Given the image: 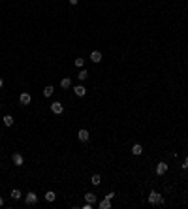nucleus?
I'll return each instance as SVG.
<instances>
[{
  "mask_svg": "<svg viewBox=\"0 0 188 209\" xmlns=\"http://www.w3.org/2000/svg\"><path fill=\"white\" fill-rule=\"evenodd\" d=\"M149 204H152V205H164V196L152 190V192L149 194Z\"/></svg>",
  "mask_w": 188,
  "mask_h": 209,
  "instance_id": "f257e3e1",
  "label": "nucleus"
},
{
  "mask_svg": "<svg viewBox=\"0 0 188 209\" xmlns=\"http://www.w3.org/2000/svg\"><path fill=\"white\" fill-rule=\"evenodd\" d=\"M30 100H32V96L28 92H21V96H19V104L21 106H28Z\"/></svg>",
  "mask_w": 188,
  "mask_h": 209,
  "instance_id": "f03ea898",
  "label": "nucleus"
},
{
  "mask_svg": "<svg viewBox=\"0 0 188 209\" xmlns=\"http://www.w3.org/2000/svg\"><path fill=\"white\" fill-rule=\"evenodd\" d=\"M36 201H38L36 192H28V194L25 196V204H26V205H32V204H36Z\"/></svg>",
  "mask_w": 188,
  "mask_h": 209,
  "instance_id": "7ed1b4c3",
  "label": "nucleus"
},
{
  "mask_svg": "<svg viewBox=\"0 0 188 209\" xmlns=\"http://www.w3.org/2000/svg\"><path fill=\"white\" fill-rule=\"evenodd\" d=\"M51 111H53L55 115H60L62 111H64V106H62L60 102H53V104H51Z\"/></svg>",
  "mask_w": 188,
  "mask_h": 209,
  "instance_id": "20e7f679",
  "label": "nucleus"
},
{
  "mask_svg": "<svg viewBox=\"0 0 188 209\" xmlns=\"http://www.w3.org/2000/svg\"><path fill=\"white\" fill-rule=\"evenodd\" d=\"M11 160H13V164L15 166H23V162H25V158L19 155V153H13L11 155Z\"/></svg>",
  "mask_w": 188,
  "mask_h": 209,
  "instance_id": "39448f33",
  "label": "nucleus"
},
{
  "mask_svg": "<svg viewBox=\"0 0 188 209\" xmlns=\"http://www.w3.org/2000/svg\"><path fill=\"white\" fill-rule=\"evenodd\" d=\"M166 171H168V164H166V162H158L156 164V173H158V175H164Z\"/></svg>",
  "mask_w": 188,
  "mask_h": 209,
  "instance_id": "423d86ee",
  "label": "nucleus"
},
{
  "mask_svg": "<svg viewBox=\"0 0 188 209\" xmlns=\"http://www.w3.org/2000/svg\"><path fill=\"white\" fill-rule=\"evenodd\" d=\"M73 94L81 98V96H85V94H87V89L83 87V85H77V87H73Z\"/></svg>",
  "mask_w": 188,
  "mask_h": 209,
  "instance_id": "0eeeda50",
  "label": "nucleus"
},
{
  "mask_svg": "<svg viewBox=\"0 0 188 209\" xmlns=\"http://www.w3.org/2000/svg\"><path fill=\"white\" fill-rule=\"evenodd\" d=\"M77 138H79V141H88V130H85V128H81L79 130V134H77Z\"/></svg>",
  "mask_w": 188,
  "mask_h": 209,
  "instance_id": "6e6552de",
  "label": "nucleus"
},
{
  "mask_svg": "<svg viewBox=\"0 0 188 209\" xmlns=\"http://www.w3.org/2000/svg\"><path fill=\"white\" fill-rule=\"evenodd\" d=\"M90 60H92L94 64H96V62H102V53L100 51H92V53H90Z\"/></svg>",
  "mask_w": 188,
  "mask_h": 209,
  "instance_id": "1a4fd4ad",
  "label": "nucleus"
},
{
  "mask_svg": "<svg viewBox=\"0 0 188 209\" xmlns=\"http://www.w3.org/2000/svg\"><path fill=\"white\" fill-rule=\"evenodd\" d=\"M98 207H100V209H111V200H109V198H103L100 204H98Z\"/></svg>",
  "mask_w": 188,
  "mask_h": 209,
  "instance_id": "9d476101",
  "label": "nucleus"
},
{
  "mask_svg": "<svg viewBox=\"0 0 188 209\" xmlns=\"http://www.w3.org/2000/svg\"><path fill=\"white\" fill-rule=\"evenodd\" d=\"M43 198H45V201H55V200H57V194H55L53 190H47Z\"/></svg>",
  "mask_w": 188,
  "mask_h": 209,
  "instance_id": "9b49d317",
  "label": "nucleus"
},
{
  "mask_svg": "<svg viewBox=\"0 0 188 209\" xmlns=\"http://www.w3.org/2000/svg\"><path fill=\"white\" fill-rule=\"evenodd\" d=\"M141 153H143V147H141V145H139V143H136L134 147H132V155L139 156V155H141Z\"/></svg>",
  "mask_w": 188,
  "mask_h": 209,
  "instance_id": "f8f14e48",
  "label": "nucleus"
},
{
  "mask_svg": "<svg viewBox=\"0 0 188 209\" xmlns=\"http://www.w3.org/2000/svg\"><path fill=\"white\" fill-rule=\"evenodd\" d=\"M90 183H92L94 186H98V185L102 183V177H100V173H94V175H92V179H90Z\"/></svg>",
  "mask_w": 188,
  "mask_h": 209,
  "instance_id": "ddd939ff",
  "label": "nucleus"
},
{
  "mask_svg": "<svg viewBox=\"0 0 188 209\" xmlns=\"http://www.w3.org/2000/svg\"><path fill=\"white\" fill-rule=\"evenodd\" d=\"M60 87H62V89H70V87H72V79H70V77H64V79L60 81Z\"/></svg>",
  "mask_w": 188,
  "mask_h": 209,
  "instance_id": "4468645a",
  "label": "nucleus"
},
{
  "mask_svg": "<svg viewBox=\"0 0 188 209\" xmlns=\"http://www.w3.org/2000/svg\"><path fill=\"white\" fill-rule=\"evenodd\" d=\"M85 200L88 201V204H92V205L96 204V196H94L92 192H87V194H85Z\"/></svg>",
  "mask_w": 188,
  "mask_h": 209,
  "instance_id": "2eb2a0df",
  "label": "nucleus"
},
{
  "mask_svg": "<svg viewBox=\"0 0 188 209\" xmlns=\"http://www.w3.org/2000/svg\"><path fill=\"white\" fill-rule=\"evenodd\" d=\"M53 92H55V89H53L51 85L43 89V96H45V98H49V96H53Z\"/></svg>",
  "mask_w": 188,
  "mask_h": 209,
  "instance_id": "dca6fc26",
  "label": "nucleus"
},
{
  "mask_svg": "<svg viewBox=\"0 0 188 209\" xmlns=\"http://www.w3.org/2000/svg\"><path fill=\"white\" fill-rule=\"evenodd\" d=\"M4 124H6V126H11V124H13V117L11 115H6L4 117Z\"/></svg>",
  "mask_w": 188,
  "mask_h": 209,
  "instance_id": "f3484780",
  "label": "nucleus"
},
{
  "mask_svg": "<svg viewBox=\"0 0 188 209\" xmlns=\"http://www.w3.org/2000/svg\"><path fill=\"white\" fill-rule=\"evenodd\" d=\"M21 196H23V194H21V190H17V189L11 190V198H13V200H19Z\"/></svg>",
  "mask_w": 188,
  "mask_h": 209,
  "instance_id": "a211bd4d",
  "label": "nucleus"
},
{
  "mask_svg": "<svg viewBox=\"0 0 188 209\" xmlns=\"http://www.w3.org/2000/svg\"><path fill=\"white\" fill-rule=\"evenodd\" d=\"M87 77H88V72H87V70H81V72H79V79H81V81H85Z\"/></svg>",
  "mask_w": 188,
  "mask_h": 209,
  "instance_id": "6ab92c4d",
  "label": "nucleus"
},
{
  "mask_svg": "<svg viewBox=\"0 0 188 209\" xmlns=\"http://www.w3.org/2000/svg\"><path fill=\"white\" fill-rule=\"evenodd\" d=\"M83 62H85V60H83V59L79 57V59H75V60H73V64L77 66V68H81V66H83Z\"/></svg>",
  "mask_w": 188,
  "mask_h": 209,
  "instance_id": "aec40b11",
  "label": "nucleus"
},
{
  "mask_svg": "<svg viewBox=\"0 0 188 209\" xmlns=\"http://www.w3.org/2000/svg\"><path fill=\"white\" fill-rule=\"evenodd\" d=\"M183 168H188V156H186V160H184V164H183Z\"/></svg>",
  "mask_w": 188,
  "mask_h": 209,
  "instance_id": "412c9836",
  "label": "nucleus"
},
{
  "mask_svg": "<svg viewBox=\"0 0 188 209\" xmlns=\"http://www.w3.org/2000/svg\"><path fill=\"white\" fill-rule=\"evenodd\" d=\"M77 2H79V0H70V4H72V6H75Z\"/></svg>",
  "mask_w": 188,
  "mask_h": 209,
  "instance_id": "4be33fe9",
  "label": "nucleus"
},
{
  "mask_svg": "<svg viewBox=\"0 0 188 209\" xmlns=\"http://www.w3.org/2000/svg\"><path fill=\"white\" fill-rule=\"evenodd\" d=\"M2 205H4V200H2V198H0V207H2Z\"/></svg>",
  "mask_w": 188,
  "mask_h": 209,
  "instance_id": "5701e85b",
  "label": "nucleus"
},
{
  "mask_svg": "<svg viewBox=\"0 0 188 209\" xmlns=\"http://www.w3.org/2000/svg\"><path fill=\"white\" fill-rule=\"evenodd\" d=\"M2 85H4V81H2V79H0V89H2Z\"/></svg>",
  "mask_w": 188,
  "mask_h": 209,
  "instance_id": "b1692460",
  "label": "nucleus"
}]
</instances>
